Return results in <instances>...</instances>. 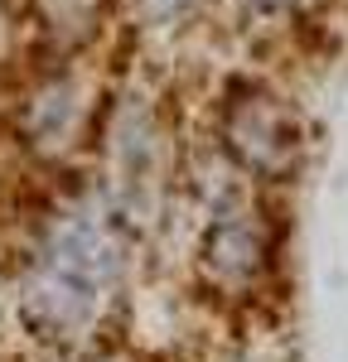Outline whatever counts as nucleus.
Masks as SVG:
<instances>
[{
  "label": "nucleus",
  "instance_id": "obj_1",
  "mask_svg": "<svg viewBox=\"0 0 348 362\" xmlns=\"http://www.w3.org/2000/svg\"><path fill=\"white\" fill-rule=\"evenodd\" d=\"M150 5H165V10H179V5H189V0H150Z\"/></svg>",
  "mask_w": 348,
  "mask_h": 362
}]
</instances>
